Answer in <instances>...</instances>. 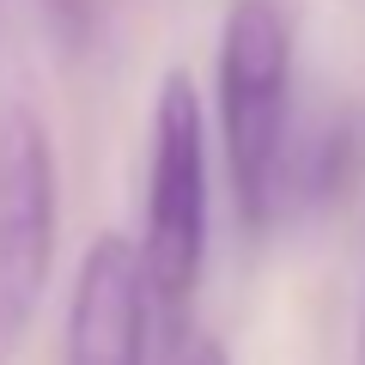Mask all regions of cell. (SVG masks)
<instances>
[{
	"mask_svg": "<svg viewBox=\"0 0 365 365\" xmlns=\"http://www.w3.org/2000/svg\"><path fill=\"white\" fill-rule=\"evenodd\" d=\"M220 140L250 232H268L292 182V19L280 0H232L220 19Z\"/></svg>",
	"mask_w": 365,
	"mask_h": 365,
	"instance_id": "cell-1",
	"label": "cell"
},
{
	"mask_svg": "<svg viewBox=\"0 0 365 365\" xmlns=\"http://www.w3.org/2000/svg\"><path fill=\"white\" fill-rule=\"evenodd\" d=\"M140 274L153 311L182 317L207 268V110L195 79L170 67L153 98V153H146V225Z\"/></svg>",
	"mask_w": 365,
	"mask_h": 365,
	"instance_id": "cell-2",
	"label": "cell"
},
{
	"mask_svg": "<svg viewBox=\"0 0 365 365\" xmlns=\"http://www.w3.org/2000/svg\"><path fill=\"white\" fill-rule=\"evenodd\" d=\"M61 232V170L37 110H0V347L37 317Z\"/></svg>",
	"mask_w": 365,
	"mask_h": 365,
	"instance_id": "cell-3",
	"label": "cell"
},
{
	"mask_svg": "<svg viewBox=\"0 0 365 365\" xmlns=\"http://www.w3.org/2000/svg\"><path fill=\"white\" fill-rule=\"evenodd\" d=\"M146 329H153V292L140 274V250L104 232L79 256L67 292L61 365H146Z\"/></svg>",
	"mask_w": 365,
	"mask_h": 365,
	"instance_id": "cell-4",
	"label": "cell"
},
{
	"mask_svg": "<svg viewBox=\"0 0 365 365\" xmlns=\"http://www.w3.org/2000/svg\"><path fill=\"white\" fill-rule=\"evenodd\" d=\"M353 170H359V128L341 116L335 128L317 134L311 158L299 165V182H304V195H341L353 182Z\"/></svg>",
	"mask_w": 365,
	"mask_h": 365,
	"instance_id": "cell-5",
	"label": "cell"
},
{
	"mask_svg": "<svg viewBox=\"0 0 365 365\" xmlns=\"http://www.w3.org/2000/svg\"><path fill=\"white\" fill-rule=\"evenodd\" d=\"M104 13H110V0H49V25L67 49H91L98 31H104Z\"/></svg>",
	"mask_w": 365,
	"mask_h": 365,
	"instance_id": "cell-6",
	"label": "cell"
},
{
	"mask_svg": "<svg viewBox=\"0 0 365 365\" xmlns=\"http://www.w3.org/2000/svg\"><path fill=\"white\" fill-rule=\"evenodd\" d=\"M158 365H232V359H225V347L207 335V329H177Z\"/></svg>",
	"mask_w": 365,
	"mask_h": 365,
	"instance_id": "cell-7",
	"label": "cell"
},
{
	"mask_svg": "<svg viewBox=\"0 0 365 365\" xmlns=\"http://www.w3.org/2000/svg\"><path fill=\"white\" fill-rule=\"evenodd\" d=\"M359 365H365V299H359Z\"/></svg>",
	"mask_w": 365,
	"mask_h": 365,
	"instance_id": "cell-8",
	"label": "cell"
}]
</instances>
